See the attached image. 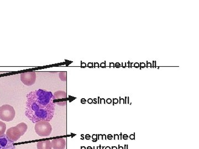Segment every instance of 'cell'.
I'll list each match as a JSON object with an SVG mask.
<instances>
[{"mask_svg": "<svg viewBox=\"0 0 199 149\" xmlns=\"http://www.w3.org/2000/svg\"><path fill=\"white\" fill-rule=\"evenodd\" d=\"M55 103L50 91L38 89L27 95L25 115L33 123L44 120L50 122L53 118Z\"/></svg>", "mask_w": 199, "mask_h": 149, "instance_id": "1", "label": "cell"}, {"mask_svg": "<svg viewBox=\"0 0 199 149\" xmlns=\"http://www.w3.org/2000/svg\"><path fill=\"white\" fill-rule=\"evenodd\" d=\"M27 125L25 123L18 124L16 127L9 128L6 132V136L9 140L14 143L21 136L23 135L27 130Z\"/></svg>", "mask_w": 199, "mask_h": 149, "instance_id": "2", "label": "cell"}, {"mask_svg": "<svg viewBox=\"0 0 199 149\" xmlns=\"http://www.w3.org/2000/svg\"><path fill=\"white\" fill-rule=\"evenodd\" d=\"M34 130L39 136L44 137L51 135L52 132V127L49 122L42 120L35 123Z\"/></svg>", "mask_w": 199, "mask_h": 149, "instance_id": "3", "label": "cell"}, {"mask_svg": "<svg viewBox=\"0 0 199 149\" xmlns=\"http://www.w3.org/2000/svg\"><path fill=\"white\" fill-rule=\"evenodd\" d=\"M16 112L12 106L4 104L0 107V119L5 122L12 121L14 118Z\"/></svg>", "mask_w": 199, "mask_h": 149, "instance_id": "4", "label": "cell"}, {"mask_svg": "<svg viewBox=\"0 0 199 149\" xmlns=\"http://www.w3.org/2000/svg\"><path fill=\"white\" fill-rule=\"evenodd\" d=\"M36 77V73L34 71L22 73L21 74V80L24 85L27 86H30L35 83Z\"/></svg>", "mask_w": 199, "mask_h": 149, "instance_id": "5", "label": "cell"}, {"mask_svg": "<svg viewBox=\"0 0 199 149\" xmlns=\"http://www.w3.org/2000/svg\"><path fill=\"white\" fill-rule=\"evenodd\" d=\"M0 149H16V146L4 134L0 136Z\"/></svg>", "mask_w": 199, "mask_h": 149, "instance_id": "6", "label": "cell"}, {"mask_svg": "<svg viewBox=\"0 0 199 149\" xmlns=\"http://www.w3.org/2000/svg\"><path fill=\"white\" fill-rule=\"evenodd\" d=\"M51 144L53 149H64L66 146V142L64 138H58L52 140Z\"/></svg>", "mask_w": 199, "mask_h": 149, "instance_id": "7", "label": "cell"}, {"mask_svg": "<svg viewBox=\"0 0 199 149\" xmlns=\"http://www.w3.org/2000/svg\"><path fill=\"white\" fill-rule=\"evenodd\" d=\"M37 149H51V144L50 140L39 141L37 145Z\"/></svg>", "mask_w": 199, "mask_h": 149, "instance_id": "8", "label": "cell"}, {"mask_svg": "<svg viewBox=\"0 0 199 149\" xmlns=\"http://www.w3.org/2000/svg\"><path fill=\"white\" fill-rule=\"evenodd\" d=\"M67 98V94L62 91H58L55 92L53 94V99L55 101V99H65Z\"/></svg>", "mask_w": 199, "mask_h": 149, "instance_id": "9", "label": "cell"}, {"mask_svg": "<svg viewBox=\"0 0 199 149\" xmlns=\"http://www.w3.org/2000/svg\"><path fill=\"white\" fill-rule=\"evenodd\" d=\"M6 130V124L0 121V136L4 135Z\"/></svg>", "mask_w": 199, "mask_h": 149, "instance_id": "10", "label": "cell"}, {"mask_svg": "<svg viewBox=\"0 0 199 149\" xmlns=\"http://www.w3.org/2000/svg\"><path fill=\"white\" fill-rule=\"evenodd\" d=\"M67 72H60L59 73V77L62 81H67Z\"/></svg>", "mask_w": 199, "mask_h": 149, "instance_id": "11", "label": "cell"}, {"mask_svg": "<svg viewBox=\"0 0 199 149\" xmlns=\"http://www.w3.org/2000/svg\"><path fill=\"white\" fill-rule=\"evenodd\" d=\"M135 133H134L133 134H131V135H130V139L131 140H134L135 139Z\"/></svg>", "mask_w": 199, "mask_h": 149, "instance_id": "12", "label": "cell"}, {"mask_svg": "<svg viewBox=\"0 0 199 149\" xmlns=\"http://www.w3.org/2000/svg\"><path fill=\"white\" fill-rule=\"evenodd\" d=\"M114 140H119V136L118 134H114Z\"/></svg>", "mask_w": 199, "mask_h": 149, "instance_id": "13", "label": "cell"}, {"mask_svg": "<svg viewBox=\"0 0 199 149\" xmlns=\"http://www.w3.org/2000/svg\"><path fill=\"white\" fill-rule=\"evenodd\" d=\"M92 138H93V139L95 140H93V141H96L97 140H98V135H93V136H92Z\"/></svg>", "mask_w": 199, "mask_h": 149, "instance_id": "14", "label": "cell"}, {"mask_svg": "<svg viewBox=\"0 0 199 149\" xmlns=\"http://www.w3.org/2000/svg\"><path fill=\"white\" fill-rule=\"evenodd\" d=\"M113 100H114V104H113L114 106L115 104H117V103H119V100H118V99H117V98H114Z\"/></svg>", "mask_w": 199, "mask_h": 149, "instance_id": "15", "label": "cell"}, {"mask_svg": "<svg viewBox=\"0 0 199 149\" xmlns=\"http://www.w3.org/2000/svg\"><path fill=\"white\" fill-rule=\"evenodd\" d=\"M128 138V136L127 135V134H124L122 135V139L124 140H127Z\"/></svg>", "mask_w": 199, "mask_h": 149, "instance_id": "16", "label": "cell"}, {"mask_svg": "<svg viewBox=\"0 0 199 149\" xmlns=\"http://www.w3.org/2000/svg\"><path fill=\"white\" fill-rule=\"evenodd\" d=\"M107 139L109 140H111L113 139V136L111 135V134H109L107 135Z\"/></svg>", "mask_w": 199, "mask_h": 149, "instance_id": "17", "label": "cell"}, {"mask_svg": "<svg viewBox=\"0 0 199 149\" xmlns=\"http://www.w3.org/2000/svg\"><path fill=\"white\" fill-rule=\"evenodd\" d=\"M140 69L141 70L142 69V68H144V67H145V64H144V63H140Z\"/></svg>", "mask_w": 199, "mask_h": 149, "instance_id": "18", "label": "cell"}, {"mask_svg": "<svg viewBox=\"0 0 199 149\" xmlns=\"http://www.w3.org/2000/svg\"><path fill=\"white\" fill-rule=\"evenodd\" d=\"M114 66H115L116 68H119V67H121V65L119 63H116L115 65H114Z\"/></svg>", "mask_w": 199, "mask_h": 149, "instance_id": "19", "label": "cell"}, {"mask_svg": "<svg viewBox=\"0 0 199 149\" xmlns=\"http://www.w3.org/2000/svg\"><path fill=\"white\" fill-rule=\"evenodd\" d=\"M106 102L108 104H111V103H112V100H111V99H110V98H108V99H107V101H106Z\"/></svg>", "mask_w": 199, "mask_h": 149, "instance_id": "20", "label": "cell"}, {"mask_svg": "<svg viewBox=\"0 0 199 149\" xmlns=\"http://www.w3.org/2000/svg\"><path fill=\"white\" fill-rule=\"evenodd\" d=\"M139 66H140V64H138V63H135V65H134V67L135 68H139Z\"/></svg>", "mask_w": 199, "mask_h": 149, "instance_id": "21", "label": "cell"}, {"mask_svg": "<svg viewBox=\"0 0 199 149\" xmlns=\"http://www.w3.org/2000/svg\"><path fill=\"white\" fill-rule=\"evenodd\" d=\"M122 101H123V104H124V99H123V98H121V97H120V98H119V103H120V104H121V103L122 104V102H121Z\"/></svg>", "mask_w": 199, "mask_h": 149, "instance_id": "22", "label": "cell"}, {"mask_svg": "<svg viewBox=\"0 0 199 149\" xmlns=\"http://www.w3.org/2000/svg\"><path fill=\"white\" fill-rule=\"evenodd\" d=\"M85 138H86V139H87V140H89V139H90V135H88V134L86 135Z\"/></svg>", "mask_w": 199, "mask_h": 149, "instance_id": "23", "label": "cell"}, {"mask_svg": "<svg viewBox=\"0 0 199 149\" xmlns=\"http://www.w3.org/2000/svg\"><path fill=\"white\" fill-rule=\"evenodd\" d=\"M102 140H106V135H102Z\"/></svg>", "mask_w": 199, "mask_h": 149, "instance_id": "24", "label": "cell"}, {"mask_svg": "<svg viewBox=\"0 0 199 149\" xmlns=\"http://www.w3.org/2000/svg\"><path fill=\"white\" fill-rule=\"evenodd\" d=\"M102 139V135H98V139L100 140V139Z\"/></svg>", "mask_w": 199, "mask_h": 149, "instance_id": "25", "label": "cell"}, {"mask_svg": "<svg viewBox=\"0 0 199 149\" xmlns=\"http://www.w3.org/2000/svg\"><path fill=\"white\" fill-rule=\"evenodd\" d=\"M119 149H124V148H123V146H119Z\"/></svg>", "mask_w": 199, "mask_h": 149, "instance_id": "26", "label": "cell"}, {"mask_svg": "<svg viewBox=\"0 0 199 149\" xmlns=\"http://www.w3.org/2000/svg\"><path fill=\"white\" fill-rule=\"evenodd\" d=\"M92 99H89V100H88V102L90 103H92Z\"/></svg>", "mask_w": 199, "mask_h": 149, "instance_id": "27", "label": "cell"}, {"mask_svg": "<svg viewBox=\"0 0 199 149\" xmlns=\"http://www.w3.org/2000/svg\"><path fill=\"white\" fill-rule=\"evenodd\" d=\"M111 66H113V67H114V63H110V67Z\"/></svg>", "mask_w": 199, "mask_h": 149, "instance_id": "28", "label": "cell"}, {"mask_svg": "<svg viewBox=\"0 0 199 149\" xmlns=\"http://www.w3.org/2000/svg\"><path fill=\"white\" fill-rule=\"evenodd\" d=\"M111 149H117V147H116V146H112V148H111Z\"/></svg>", "mask_w": 199, "mask_h": 149, "instance_id": "29", "label": "cell"}, {"mask_svg": "<svg viewBox=\"0 0 199 149\" xmlns=\"http://www.w3.org/2000/svg\"><path fill=\"white\" fill-rule=\"evenodd\" d=\"M120 140H121V139H122V133H121L120 134Z\"/></svg>", "mask_w": 199, "mask_h": 149, "instance_id": "30", "label": "cell"}, {"mask_svg": "<svg viewBox=\"0 0 199 149\" xmlns=\"http://www.w3.org/2000/svg\"><path fill=\"white\" fill-rule=\"evenodd\" d=\"M105 149H111V148L110 146H106Z\"/></svg>", "mask_w": 199, "mask_h": 149, "instance_id": "31", "label": "cell"}, {"mask_svg": "<svg viewBox=\"0 0 199 149\" xmlns=\"http://www.w3.org/2000/svg\"><path fill=\"white\" fill-rule=\"evenodd\" d=\"M88 149H92V148H91V147H90V146H89V147H88Z\"/></svg>", "mask_w": 199, "mask_h": 149, "instance_id": "32", "label": "cell"}, {"mask_svg": "<svg viewBox=\"0 0 199 149\" xmlns=\"http://www.w3.org/2000/svg\"><path fill=\"white\" fill-rule=\"evenodd\" d=\"M94 148V149H98V147H94V148Z\"/></svg>", "mask_w": 199, "mask_h": 149, "instance_id": "33", "label": "cell"}]
</instances>
